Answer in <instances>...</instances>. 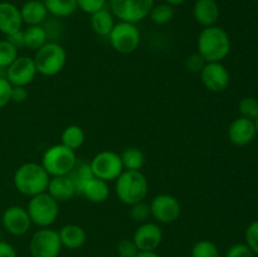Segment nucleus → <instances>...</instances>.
I'll return each mask as SVG.
<instances>
[{
	"label": "nucleus",
	"mask_w": 258,
	"mask_h": 257,
	"mask_svg": "<svg viewBox=\"0 0 258 257\" xmlns=\"http://www.w3.org/2000/svg\"><path fill=\"white\" fill-rule=\"evenodd\" d=\"M246 244L253 253L258 254V219L253 221L246 229Z\"/></svg>",
	"instance_id": "nucleus-35"
},
{
	"label": "nucleus",
	"mask_w": 258,
	"mask_h": 257,
	"mask_svg": "<svg viewBox=\"0 0 258 257\" xmlns=\"http://www.w3.org/2000/svg\"><path fill=\"white\" fill-rule=\"evenodd\" d=\"M257 5H258V0H257Z\"/></svg>",
	"instance_id": "nucleus-46"
},
{
	"label": "nucleus",
	"mask_w": 258,
	"mask_h": 257,
	"mask_svg": "<svg viewBox=\"0 0 258 257\" xmlns=\"http://www.w3.org/2000/svg\"><path fill=\"white\" fill-rule=\"evenodd\" d=\"M197 47L206 62H222L231 52V38L223 28L212 25L199 33Z\"/></svg>",
	"instance_id": "nucleus-1"
},
{
	"label": "nucleus",
	"mask_w": 258,
	"mask_h": 257,
	"mask_svg": "<svg viewBox=\"0 0 258 257\" xmlns=\"http://www.w3.org/2000/svg\"><path fill=\"white\" fill-rule=\"evenodd\" d=\"M149 18H150L151 22L156 25L168 24V23L174 18V7L166 4V3L154 4L150 14H149Z\"/></svg>",
	"instance_id": "nucleus-29"
},
{
	"label": "nucleus",
	"mask_w": 258,
	"mask_h": 257,
	"mask_svg": "<svg viewBox=\"0 0 258 257\" xmlns=\"http://www.w3.org/2000/svg\"><path fill=\"white\" fill-rule=\"evenodd\" d=\"M49 174L45 171L42 164L24 163L15 170L14 186L20 194L27 197H34L37 194L47 191L49 184Z\"/></svg>",
	"instance_id": "nucleus-2"
},
{
	"label": "nucleus",
	"mask_w": 258,
	"mask_h": 257,
	"mask_svg": "<svg viewBox=\"0 0 258 257\" xmlns=\"http://www.w3.org/2000/svg\"><path fill=\"white\" fill-rule=\"evenodd\" d=\"M90 23L91 28L96 34L100 37H108L115 25V17L110 9L103 8V9L91 14Z\"/></svg>",
	"instance_id": "nucleus-23"
},
{
	"label": "nucleus",
	"mask_w": 258,
	"mask_h": 257,
	"mask_svg": "<svg viewBox=\"0 0 258 257\" xmlns=\"http://www.w3.org/2000/svg\"><path fill=\"white\" fill-rule=\"evenodd\" d=\"M24 33V43L25 48H29L32 50L39 49L40 47L48 42V35L43 25H28Z\"/></svg>",
	"instance_id": "nucleus-25"
},
{
	"label": "nucleus",
	"mask_w": 258,
	"mask_h": 257,
	"mask_svg": "<svg viewBox=\"0 0 258 257\" xmlns=\"http://www.w3.org/2000/svg\"><path fill=\"white\" fill-rule=\"evenodd\" d=\"M20 9L9 2H0V33L9 35L22 29Z\"/></svg>",
	"instance_id": "nucleus-17"
},
{
	"label": "nucleus",
	"mask_w": 258,
	"mask_h": 257,
	"mask_svg": "<svg viewBox=\"0 0 258 257\" xmlns=\"http://www.w3.org/2000/svg\"><path fill=\"white\" fill-rule=\"evenodd\" d=\"M62 247L68 249H77L85 244L87 234L78 224H66L58 231Z\"/></svg>",
	"instance_id": "nucleus-21"
},
{
	"label": "nucleus",
	"mask_w": 258,
	"mask_h": 257,
	"mask_svg": "<svg viewBox=\"0 0 258 257\" xmlns=\"http://www.w3.org/2000/svg\"><path fill=\"white\" fill-rule=\"evenodd\" d=\"M2 223L5 231L13 236H23L27 233L32 226V221L28 214L27 208L20 206H10L3 212Z\"/></svg>",
	"instance_id": "nucleus-14"
},
{
	"label": "nucleus",
	"mask_w": 258,
	"mask_h": 257,
	"mask_svg": "<svg viewBox=\"0 0 258 257\" xmlns=\"http://www.w3.org/2000/svg\"><path fill=\"white\" fill-rule=\"evenodd\" d=\"M78 159L76 151L63 144L49 146L42 156V166L49 176L68 175L77 165Z\"/></svg>",
	"instance_id": "nucleus-4"
},
{
	"label": "nucleus",
	"mask_w": 258,
	"mask_h": 257,
	"mask_svg": "<svg viewBox=\"0 0 258 257\" xmlns=\"http://www.w3.org/2000/svg\"><path fill=\"white\" fill-rule=\"evenodd\" d=\"M18 57V49L8 42L7 39L0 40V70H7Z\"/></svg>",
	"instance_id": "nucleus-31"
},
{
	"label": "nucleus",
	"mask_w": 258,
	"mask_h": 257,
	"mask_svg": "<svg viewBox=\"0 0 258 257\" xmlns=\"http://www.w3.org/2000/svg\"><path fill=\"white\" fill-rule=\"evenodd\" d=\"M68 175H70V178L72 179L73 184H75L77 194L82 193V189L83 186L86 185V183H87L91 178L95 176L93 175L92 170H91L90 164L87 163H77V165L75 166V169H73Z\"/></svg>",
	"instance_id": "nucleus-28"
},
{
	"label": "nucleus",
	"mask_w": 258,
	"mask_h": 257,
	"mask_svg": "<svg viewBox=\"0 0 258 257\" xmlns=\"http://www.w3.org/2000/svg\"><path fill=\"white\" fill-rule=\"evenodd\" d=\"M116 194L123 204L143 202L148 196L149 181L140 170H123L116 179Z\"/></svg>",
	"instance_id": "nucleus-3"
},
{
	"label": "nucleus",
	"mask_w": 258,
	"mask_h": 257,
	"mask_svg": "<svg viewBox=\"0 0 258 257\" xmlns=\"http://www.w3.org/2000/svg\"><path fill=\"white\" fill-rule=\"evenodd\" d=\"M85 143V131L78 125H70L62 131L60 135V144L72 150H77Z\"/></svg>",
	"instance_id": "nucleus-26"
},
{
	"label": "nucleus",
	"mask_w": 258,
	"mask_h": 257,
	"mask_svg": "<svg viewBox=\"0 0 258 257\" xmlns=\"http://www.w3.org/2000/svg\"><path fill=\"white\" fill-rule=\"evenodd\" d=\"M34 63L37 72L42 76H55L64 68L67 63V52L57 42H47L35 50Z\"/></svg>",
	"instance_id": "nucleus-5"
},
{
	"label": "nucleus",
	"mask_w": 258,
	"mask_h": 257,
	"mask_svg": "<svg viewBox=\"0 0 258 257\" xmlns=\"http://www.w3.org/2000/svg\"><path fill=\"white\" fill-rule=\"evenodd\" d=\"M221 9L217 0H196L193 7V17L202 27H212L218 22Z\"/></svg>",
	"instance_id": "nucleus-18"
},
{
	"label": "nucleus",
	"mask_w": 258,
	"mask_h": 257,
	"mask_svg": "<svg viewBox=\"0 0 258 257\" xmlns=\"http://www.w3.org/2000/svg\"><path fill=\"white\" fill-rule=\"evenodd\" d=\"M130 217L135 222H140V223H144L149 219V217L151 216L150 212V206L145 202H139V203L133 204L130 206Z\"/></svg>",
	"instance_id": "nucleus-33"
},
{
	"label": "nucleus",
	"mask_w": 258,
	"mask_h": 257,
	"mask_svg": "<svg viewBox=\"0 0 258 257\" xmlns=\"http://www.w3.org/2000/svg\"><path fill=\"white\" fill-rule=\"evenodd\" d=\"M60 249L59 233L49 227L38 229L30 238L29 251L32 257H58Z\"/></svg>",
	"instance_id": "nucleus-10"
},
{
	"label": "nucleus",
	"mask_w": 258,
	"mask_h": 257,
	"mask_svg": "<svg viewBox=\"0 0 258 257\" xmlns=\"http://www.w3.org/2000/svg\"><path fill=\"white\" fill-rule=\"evenodd\" d=\"M47 193L58 203H60V202H67L72 199L77 194V191L70 175H59L50 176Z\"/></svg>",
	"instance_id": "nucleus-19"
},
{
	"label": "nucleus",
	"mask_w": 258,
	"mask_h": 257,
	"mask_svg": "<svg viewBox=\"0 0 258 257\" xmlns=\"http://www.w3.org/2000/svg\"><path fill=\"white\" fill-rule=\"evenodd\" d=\"M0 257H17V251L14 247L7 241L0 239Z\"/></svg>",
	"instance_id": "nucleus-42"
},
{
	"label": "nucleus",
	"mask_w": 258,
	"mask_h": 257,
	"mask_svg": "<svg viewBox=\"0 0 258 257\" xmlns=\"http://www.w3.org/2000/svg\"><path fill=\"white\" fill-rule=\"evenodd\" d=\"M133 241L139 251H155L163 241V231L154 222H144L136 228Z\"/></svg>",
	"instance_id": "nucleus-15"
},
{
	"label": "nucleus",
	"mask_w": 258,
	"mask_h": 257,
	"mask_svg": "<svg viewBox=\"0 0 258 257\" xmlns=\"http://www.w3.org/2000/svg\"><path fill=\"white\" fill-rule=\"evenodd\" d=\"M91 170L96 178H100L105 181H113L120 176L123 169L120 154L111 150L101 151L96 154L90 163Z\"/></svg>",
	"instance_id": "nucleus-9"
},
{
	"label": "nucleus",
	"mask_w": 258,
	"mask_h": 257,
	"mask_svg": "<svg viewBox=\"0 0 258 257\" xmlns=\"http://www.w3.org/2000/svg\"><path fill=\"white\" fill-rule=\"evenodd\" d=\"M226 257H253V252L246 243H236L229 247Z\"/></svg>",
	"instance_id": "nucleus-39"
},
{
	"label": "nucleus",
	"mask_w": 258,
	"mask_h": 257,
	"mask_svg": "<svg viewBox=\"0 0 258 257\" xmlns=\"http://www.w3.org/2000/svg\"><path fill=\"white\" fill-rule=\"evenodd\" d=\"M28 98V91L22 86H13L12 101L13 102H24Z\"/></svg>",
	"instance_id": "nucleus-41"
},
{
	"label": "nucleus",
	"mask_w": 258,
	"mask_h": 257,
	"mask_svg": "<svg viewBox=\"0 0 258 257\" xmlns=\"http://www.w3.org/2000/svg\"><path fill=\"white\" fill-rule=\"evenodd\" d=\"M110 10L120 22L136 23L149 17L155 0H108Z\"/></svg>",
	"instance_id": "nucleus-8"
},
{
	"label": "nucleus",
	"mask_w": 258,
	"mask_h": 257,
	"mask_svg": "<svg viewBox=\"0 0 258 257\" xmlns=\"http://www.w3.org/2000/svg\"><path fill=\"white\" fill-rule=\"evenodd\" d=\"M48 14L54 18H67L78 9L77 0H43Z\"/></svg>",
	"instance_id": "nucleus-24"
},
{
	"label": "nucleus",
	"mask_w": 258,
	"mask_h": 257,
	"mask_svg": "<svg viewBox=\"0 0 258 257\" xmlns=\"http://www.w3.org/2000/svg\"><path fill=\"white\" fill-rule=\"evenodd\" d=\"M13 86L7 77L0 76V108H4L12 101Z\"/></svg>",
	"instance_id": "nucleus-37"
},
{
	"label": "nucleus",
	"mask_w": 258,
	"mask_h": 257,
	"mask_svg": "<svg viewBox=\"0 0 258 257\" xmlns=\"http://www.w3.org/2000/svg\"><path fill=\"white\" fill-rule=\"evenodd\" d=\"M186 0H164V3L171 5V7H179V5L184 4Z\"/></svg>",
	"instance_id": "nucleus-44"
},
{
	"label": "nucleus",
	"mask_w": 258,
	"mask_h": 257,
	"mask_svg": "<svg viewBox=\"0 0 258 257\" xmlns=\"http://www.w3.org/2000/svg\"><path fill=\"white\" fill-rule=\"evenodd\" d=\"M107 38L111 47L121 54H130L135 52L141 42L140 30L136 24L120 20L118 23H115Z\"/></svg>",
	"instance_id": "nucleus-7"
},
{
	"label": "nucleus",
	"mask_w": 258,
	"mask_h": 257,
	"mask_svg": "<svg viewBox=\"0 0 258 257\" xmlns=\"http://www.w3.org/2000/svg\"><path fill=\"white\" fill-rule=\"evenodd\" d=\"M117 253L120 257H136L139 248L133 239H121L117 244Z\"/></svg>",
	"instance_id": "nucleus-36"
},
{
	"label": "nucleus",
	"mask_w": 258,
	"mask_h": 257,
	"mask_svg": "<svg viewBox=\"0 0 258 257\" xmlns=\"http://www.w3.org/2000/svg\"><path fill=\"white\" fill-rule=\"evenodd\" d=\"M206 60L204 58L199 54L198 52L194 53V54L189 55L185 60V66L190 72L193 73H201V71L203 70V67L206 66Z\"/></svg>",
	"instance_id": "nucleus-38"
},
{
	"label": "nucleus",
	"mask_w": 258,
	"mask_h": 257,
	"mask_svg": "<svg viewBox=\"0 0 258 257\" xmlns=\"http://www.w3.org/2000/svg\"><path fill=\"white\" fill-rule=\"evenodd\" d=\"M202 83L212 92H222L229 86V72L222 62H207L201 71Z\"/></svg>",
	"instance_id": "nucleus-13"
},
{
	"label": "nucleus",
	"mask_w": 258,
	"mask_h": 257,
	"mask_svg": "<svg viewBox=\"0 0 258 257\" xmlns=\"http://www.w3.org/2000/svg\"><path fill=\"white\" fill-rule=\"evenodd\" d=\"M19 9L23 23L27 25H43L48 19V10L42 0H28Z\"/></svg>",
	"instance_id": "nucleus-20"
},
{
	"label": "nucleus",
	"mask_w": 258,
	"mask_h": 257,
	"mask_svg": "<svg viewBox=\"0 0 258 257\" xmlns=\"http://www.w3.org/2000/svg\"><path fill=\"white\" fill-rule=\"evenodd\" d=\"M7 40L9 43H12V44L14 45L18 50L25 48L24 33H23L22 29L18 30V32H15V33H12V34L7 35Z\"/></svg>",
	"instance_id": "nucleus-40"
},
{
	"label": "nucleus",
	"mask_w": 258,
	"mask_h": 257,
	"mask_svg": "<svg viewBox=\"0 0 258 257\" xmlns=\"http://www.w3.org/2000/svg\"><path fill=\"white\" fill-rule=\"evenodd\" d=\"M81 196L86 197V199L92 203H103L107 201L108 196H110V188H108L107 181L93 176L83 186Z\"/></svg>",
	"instance_id": "nucleus-22"
},
{
	"label": "nucleus",
	"mask_w": 258,
	"mask_h": 257,
	"mask_svg": "<svg viewBox=\"0 0 258 257\" xmlns=\"http://www.w3.org/2000/svg\"><path fill=\"white\" fill-rule=\"evenodd\" d=\"M149 206L151 217H154L159 223H173L180 217V203L170 194H159L154 197Z\"/></svg>",
	"instance_id": "nucleus-11"
},
{
	"label": "nucleus",
	"mask_w": 258,
	"mask_h": 257,
	"mask_svg": "<svg viewBox=\"0 0 258 257\" xmlns=\"http://www.w3.org/2000/svg\"><path fill=\"white\" fill-rule=\"evenodd\" d=\"M106 3L107 0H77L78 9L90 15L106 8Z\"/></svg>",
	"instance_id": "nucleus-34"
},
{
	"label": "nucleus",
	"mask_w": 258,
	"mask_h": 257,
	"mask_svg": "<svg viewBox=\"0 0 258 257\" xmlns=\"http://www.w3.org/2000/svg\"><path fill=\"white\" fill-rule=\"evenodd\" d=\"M120 156L125 170H140L145 164V155L136 146L126 148Z\"/></svg>",
	"instance_id": "nucleus-27"
},
{
	"label": "nucleus",
	"mask_w": 258,
	"mask_h": 257,
	"mask_svg": "<svg viewBox=\"0 0 258 257\" xmlns=\"http://www.w3.org/2000/svg\"><path fill=\"white\" fill-rule=\"evenodd\" d=\"M254 125H256V131H257V135H258V117L254 120Z\"/></svg>",
	"instance_id": "nucleus-45"
},
{
	"label": "nucleus",
	"mask_w": 258,
	"mask_h": 257,
	"mask_svg": "<svg viewBox=\"0 0 258 257\" xmlns=\"http://www.w3.org/2000/svg\"><path fill=\"white\" fill-rule=\"evenodd\" d=\"M191 257H221L219 249L214 242L209 239L198 241L191 248Z\"/></svg>",
	"instance_id": "nucleus-30"
},
{
	"label": "nucleus",
	"mask_w": 258,
	"mask_h": 257,
	"mask_svg": "<svg viewBox=\"0 0 258 257\" xmlns=\"http://www.w3.org/2000/svg\"><path fill=\"white\" fill-rule=\"evenodd\" d=\"M257 135L254 121L246 117H238L229 125L228 138L237 146H246L254 140Z\"/></svg>",
	"instance_id": "nucleus-16"
},
{
	"label": "nucleus",
	"mask_w": 258,
	"mask_h": 257,
	"mask_svg": "<svg viewBox=\"0 0 258 257\" xmlns=\"http://www.w3.org/2000/svg\"><path fill=\"white\" fill-rule=\"evenodd\" d=\"M136 257H160L155 251H139Z\"/></svg>",
	"instance_id": "nucleus-43"
},
{
	"label": "nucleus",
	"mask_w": 258,
	"mask_h": 257,
	"mask_svg": "<svg viewBox=\"0 0 258 257\" xmlns=\"http://www.w3.org/2000/svg\"><path fill=\"white\" fill-rule=\"evenodd\" d=\"M37 73L33 58L28 57V55H18L17 59L7 68L5 77L12 83V86L25 87L33 82Z\"/></svg>",
	"instance_id": "nucleus-12"
},
{
	"label": "nucleus",
	"mask_w": 258,
	"mask_h": 257,
	"mask_svg": "<svg viewBox=\"0 0 258 257\" xmlns=\"http://www.w3.org/2000/svg\"><path fill=\"white\" fill-rule=\"evenodd\" d=\"M239 113L242 117L254 121L258 117V100L254 97H244L239 101Z\"/></svg>",
	"instance_id": "nucleus-32"
},
{
	"label": "nucleus",
	"mask_w": 258,
	"mask_h": 257,
	"mask_svg": "<svg viewBox=\"0 0 258 257\" xmlns=\"http://www.w3.org/2000/svg\"><path fill=\"white\" fill-rule=\"evenodd\" d=\"M28 214L33 224L45 228L57 221L59 214V203L53 199L47 191L30 197L27 206Z\"/></svg>",
	"instance_id": "nucleus-6"
}]
</instances>
